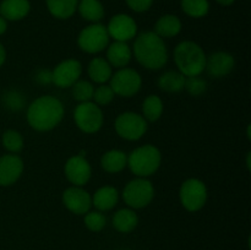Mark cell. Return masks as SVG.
<instances>
[{
  "label": "cell",
  "mask_w": 251,
  "mask_h": 250,
  "mask_svg": "<svg viewBox=\"0 0 251 250\" xmlns=\"http://www.w3.org/2000/svg\"><path fill=\"white\" fill-rule=\"evenodd\" d=\"M64 118V105L53 96H41L27 109V122L36 131H50Z\"/></svg>",
  "instance_id": "cell-1"
},
{
  "label": "cell",
  "mask_w": 251,
  "mask_h": 250,
  "mask_svg": "<svg viewBox=\"0 0 251 250\" xmlns=\"http://www.w3.org/2000/svg\"><path fill=\"white\" fill-rule=\"evenodd\" d=\"M134 55L144 68L159 70L168 61V49L163 38L153 31H146L135 37Z\"/></svg>",
  "instance_id": "cell-2"
},
{
  "label": "cell",
  "mask_w": 251,
  "mask_h": 250,
  "mask_svg": "<svg viewBox=\"0 0 251 250\" xmlns=\"http://www.w3.org/2000/svg\"><path fill=\"white\" fill-rule=\"evenodd\" d=\"M174 61L185 77L200 76L205 71L206 54L202 47L193 41H183L174 49Z\"/></svg>",
  "instance_id": "cell-3"
},
{
  "label": "cell",
  "mask_w": 251,
  "mask_h": 250,
  "mask_svg": "<svg viewBox=\"0 0 251 250\" xmlns=\"http://www.w3.org/2000/svg\"><path fill=\"white\" fill-rule=\"evenodd\" d=\"M161 151L153 145L137 147L127 156V167L140 178H149L153 175L161 167Z\"/></svg>",
  "instance_id": "cell-4"
},
{
  "label": "cell",
  "mask_w": 251,
  "mask_h": 250,
  "mask_svg": "<svg viewBox=\"0 0 251 250\" xmlns=\"http://www.w3.org/2000/svg\"><path fill=\"white\" fill-rule=\"evenodd\" d=\"M123 200L127 207L140 210L151 203L154 198V188L147 178H137L130 180L123 189Z\"/></svg>",
  "instance_id": "cell-5"
},
{
  "label": "cell",
  "mask_w": 251,
  "mask_h": 250,
  "mask_svg": "<svg viewBox=\"0 0 251 250\" xmlns=\"http://www.w3.org/2000/svg\"><path fill=\"white\" fill-rule=\"evenodd\" d=\"M74 120L81 131L86 134H95L102 127L104 117L100 105L93 103L92 100H88L78 103L74 110Z\"/></svg>",
  "instance_id": "cell-6"
},
{
  "label": "cell",
  "mask_w": 251,
  "mask_h": 250,
  "mask_svg": "<svg viewBox=\"0 0 251 250\" xmlns=\"http://www.w3.org/2000/svg\"><path fill=\"white\" fill-rule=\"evenodd\" d=\"M180 203L189 212H198L207 201V188L198 178L186 179L179 189Z\"/></svg>",
  "instance_id": "cell-7"
},
{
  "label": "cell",
  "mask_w": 251,
  "mask_h": 250,
  "mask_svg": "<svg viewBox=\"0 0 251 250\" xmlns=\"http://www.w3.org/2000/svg\"><path fill=\"white\" fill-rule=\"evenodd\" d=\"M114 127L122 139L127 141H137L146 134L149 124L139 113L124 112L117 117Z\"/></svg>",
  "instance_id": "cell-8"
},
{
  "label": "cell",
  "mask_w": 251,
  "mask_h": 250,
  "mask_svg": "<svg viewBox=\"0 0 251 250\" xmlns=\"http://www.w3.org/2000/svg\"><path fill=\"white\" fill-rule=\"evenodd\" d=\"M77 44L85 53H100L109 46V34L107 27L102 24H91L80 32Z\"/></svg>",
  "instance_id": "cell-9"
},
{
  "label": "cell",
  "mask_w": 251,
  "mask_h": 250,
  "mask_svg": "<svg viewBox=\"0 0 251 250\" xmlns=\"http://www.w3.org/2000/svg\"><path fill=\"white\" fill-rule=\"evenodd\" d=\"M110 87L115 96L130 98L136 95L142 85V78L136 70L131 68L119 69L110 77Z\"/></svg>",
  "instance_id": "cell-10"
},
{
  "label": "cell",
  "mask_w": 251,
  "mask_h": 250,
  "mask_svg": "<svg viewBox=\"0 0 251 250\" xmlns=\"http://www.w3.org/2000/svg\"><path fill=\"white\" fill-rule=\"evenodd\" d=\"M82 65L76 59H65L60 61L51 71V82L60 88H69L80 80Z\"/></svg>",
  "instance_id": "cell-11"
},
{
  "label": "cell",
  "mask_w": 251,
  "mask_h": 250,
  "mask_svg": "<svg viewBox=\"0 0 251 250\" xmlns=\"http://www.w3.org/2000/svg\"><path fill=\"white\" fill-rule=\"evenodd\" d=\"M107 32L115 42H127L137 36L136 21L126 14L114 15L108 22Z\"/></svg>",
  "instance_id": "cell-12"
},
{
  "label": "cell",
  "mask_w": 251,
  "mask_h": 250,
  "mask_svg": "<svg viewBox=\"0 0 251 250\" xmlns=\"http://www.w3.org/2000/svg\"><path fill=\"white\" fill-rule=\"evenodd\" d=\"M64 206L75 215H86L92 206V196L82 186H70L61 196Z\"/></svg>",
  "instance_id": "cell-13"
},
{
  "label": "cell",
  "mask_w": 251,
  "mask_h": 250,
  "mask_svg": "<svg viewBox=\"0 0 251 250\" xmlns=\"http://www.w3.org/2000/svg\"><path fill=\"white\" fill-rule=\"evenodd\" d=\"M65 176L74 186H83L90 181L92 168L85 156L76 154L66 161L64 167Z\"/></svg>",
  "instance_id": "cell-14"
},
{
  "label": "cell",
  "mask_w": 251,
  "mask_h": 250,
  "mask_svg": "<svg viewBox=\"0 0 251 250\" xmlns=\"http://www.w3.org/2000/svg\"><path fill=\"white\" fill-rule=\"evenodd\" d=\"M25 164L20 156L7 153L0 157V186H11L24 173Z\"/></svg>",
  "instance_id": "cell-15"
},
{
  "label": "cell",
  "mask_w": 251,
  "mask_h": 250,
  "mask_svg": "<svg viewBox=\"0 0 251 250\" xmlns=\"http://www.w3.org/2000/svg\"><path fill=\"white\" fill-rule=\"evenodd\" d=\"M235 66V60L228 51H215L206 56L205 70L211 77L221 78L229 75Z\"/></svg>",
  "instance_id": "cell-16"
},
{
  "label": "cell",
  "mask_w": 251,
  "mask_h": 250,
  "mask_svg": "<svg viewBox=\"0 0 251 250\" xmlns=\"http://www.w3.org/2000/svg\"><path fill=\"white\" fill-rule=\"evenodd\" d=\"M132 50L126 42H113L107 47V61L112 68L123 69L129 65Z\"/></svg>",
  "instance_id": "cell-17"
},
{
  "label": "cell",
  "mask_w": 251,
  "mask_h": 250,
  "mask_svg": "<svg viewBox=\"0 0 251 250\" xmlns=\"http://www.w3.org/2000/svg\"><path fill=\"white\" fill-rule=\"evenodd\" d=\"M29 10L28 0H2L0 2V16L6 21H20L28 15Z\"/></svg>",
  "instance_id": "cell-18"
},
{
  "label": "cell",
  "mask_w": 251,
  "mask_h": 250,
  "mask_svg": "<svg viewBox=\"0 0 251 250\" xmlns=\"http://www.w3.org/2000/svg\"><path fill=\"white\" fill-rule=\"evenodd\" d=\"M118 201H119V193L114 186L109 185L100 188L92 196V205L100 212L113 210L117 206Z\"/></svg>",
  "instance_id": "cell-19"
},
{
  "label": "cell",
  "mask_w": 251,
  "mask_h": 250,
  "mask_svg": "<svg viewBox=\"0 0 251 250\" xmlns=\"http://www.w3.org/2000/svg\"><path fill=\"white\" fill-rule=\"evenodd\" d=\"M181 21L176 15L167 14L159 17L154 25V33L161 38H172L180 33Z\"/></svg>",
  "instance_id": "cell-20"
},
{
  "label": "cell",
  "mask_w": 251,
  "mask_h": 250,
  "mask_svg": "<svg viewBox=\"0 0 251 250\" xmlns=\"http://www.w3.org/2000/svg\"><path fill=\"white\" fill-rule=\"evenodd\" d=\"M113 227L120 233H130L139 225V217L132 208H120L113 216Z\"/></svg>",
  "instance_id": "cell-21"
},
{
  "label": "cell",
  "mask_w": 251,
  "mask_h": 250,
  "mask_svg": "<svg viewBox=\"0 0 251 250\" xmlns=\"http://www.w3.org/2000/svg\"><path fill=\"white\" fill-rule=\"evenodd\" d=\"M127 166V156L122 150H110L100 158V167L107 173H120Z\"/></svg>",
  "instance_id": "cell-22"
},
{
  "label": "cell",
  "mask_w": 251,
  "mask_h": 250,
  "mask_svg": "<svg viewBox=\"0 0 251 250\" xmlns=\"http://www.w3.org/2000/svg\"><path fill=\"white\" fill-rule=\"evenodd\" d=\"M87 73L93 82L103 85V83L109 81L110 77H112L113 68L104 58L97 56V58H93L92 60L90 61L87 68Z\"/></svg>",
  "instance_id": "cell-23"
},
{
  "label": "cell",
  "mask_w": 251,
  "mask_h": 250,
  "mask_svg": "<svg viewBox=\"0 0 251 250\" xmlns=\"http://www.w3.org/2000/svg\"><path fill=\"white\" fill-rule=\"evenodd\" d=\"M48 11L59 20L70 19L77 10L78 0H46Z\"/></svg>",
  "instance_id": "cell-24"
},
{
  "label": "cell",
  "mask_w": 251,
  "mask_h": 250,
  "mask_svg": "<svg viewBox=\"0 0 251 250\" xmlns=\"http://www.w3.org/2000/svg\"><path fill=\"white\" fill-rule=\"evenodd\" d=\"M77 10L83 20L92 24H98L104 17V7L100 0H81Z\"/></svg>",
  "instance_id": "cell-25"
},
{
  "label": "cell",
  "mask_w": 251,
  "mask_h": 250,
  "mask_svg": "<svg viewBox=\"0 0 251 250\" xmlns=\"http://www.w3.org/2000/svg\"><path fill=\"white\" fill-rule=\"evenodd\" d=\"M184 85H185V76L181 73H179V71H166L158 78L159 88L164 91V92H180V91L184 90Z\"/></svg>",
  "instance_id": "cell-26"
},
{
  "label": "cell",
  "mask_w": 251,
  "mask_h": 250,
  "mask_svg": "<svg viewBox=\"0 0 251 250\" xmlns=\"http://www.w3.org/2000/svg\"><path fill=\"white\" fill-rule=\"evenodd\" d=\"M163 113V100L161 97L156 95H150L145 98L142 103V117L146 119V122L154 123L162 117Z\"/></svg>",
  "instance_id": "cell-27"
},
{
  "label": "cell",
  "mask_w": 251,
  "mask_h": 250,
  "mask_svg": "<svg viewBox=\"0 0 251 250\" xmlns=\"http://www.w3.org/2000/svg\"><path fill=\"white\" fill-rule=\"evenodd\" d=\"M181 10L188 16L201 19L208 14L210 4L208 0H181Z\"/></svg>",
  "instance_id": "cell-28"
},
{
  "label": "cell",
  "mask_w": 251,
  "mask_h": 250,
  "mask_svg": "<svg viewBox=\"0 0 251 250\" xmlns=\"http://www.w3.org/2000/svg\"><path fill=\"white\" fill-rule=\"evenodd\" d=\"M2 147L6 150L9 153L17 154L22 149H24V137L16 130H6L2 134L1 137Z\"/></svg>",
  "instance_id": "cell-29"
},
{
  "label": "cell",
  "mask_w": 251,
  "mask_h": 250,
  "mask_svg": "<svg viewBox=\"0 0 251 250\" xmlns=\"http://www.w3.org/2000/svg\"><path fill=\"white\" fill-rule=\"evenodd\" d=\"M71 87H73L74 100H76L77 102H88V100H92L95 86L90 81L78 80Z\"/></svg>",
  "instance_id": "cell-30"
},
{
  "label": "cell",
  "mask_w": 251,
  "mask_h": 250,
  "mask_svg": "<svg viewBox=\"0 0 251 250\" xmlns=\"http://www.w3.org/2000/svg\"><path fill=\"white\" fill-rule=\"evenodd\" d=\"M83 218L85 225L91 232H100L107 225V218L100 211H88Z\"/></svg>",
  "instance_id": "cell-31"
},
{
  "label": "cell",
  "mask_w": 251,
  "mask_h": 250,
  "mask_svg": "<svg viewBox=\"0 0 251 250\" xmlns=\"http://www.w3.org/2000/svg\"><path fill=\"white\" fill-rule=\"evenodd\" d=\"M114 92H113L112 87L109 85H103L98 86L97 88H95V92H93L92 100L93 103H96L97 105H108L113 102L114 100Z\"/></svg>",
  "instance_id": "cell-32"
},
{
  "label": "cell",
  "mask_w": 251,
  "mask_h": 250,
  "mask_svg": "<svg viewBox=\"0 0 251 250\" xmlns=\"http://www.w3.org/2000/svg\"><path fill=\"white\" fill-rule=\"evenodd\" d=\"M206 88H207V83L203 78L199 77V76H191V77H185V85H184V90L188 91L189 95L198 97L205 93Z\"/></svg>",
  "instance_id": "cell-33"
},
{
  "label": "cell",
  "mask_w": 251,
  "mask_h": 250,
  "mask_svg": "<svg viewBox=\"0 0 251 250\" xmlns=\"http://www.w3.org/2000/svg\"><path fill=\"white\" fill-rule=\"evenodd\" d=\"M4 104L5 107L10 108V109H20L22 108V98L17 92H9L5 95L4 97Z\"/></svg>",
  "instance_id": "cell-34"
},
{
  "label": "cell",
  "mask_w": 251,
  "mask_h": 250,
  "mask_svg": "<svg viewBox=\"0 0 251 250\" xmlns=\"http://www.w3.org/2000/svg\"><path fill=\"white\" fill-rule=\"evenodd\" d=\"M127 6L135 12H145L150 10L153 4V0H125Z\"/></svg>",
  "instance_id": "cell-35"
},
{
  "label": "cell",
  "mask_w": 251,
  "mask_h": 250,
  "mask_svg": "<svg viewBox=\"0 0 251 250\" xmlns=\"http://www.w3.org/2000/svg\"><path fill=\"white\" fill-rule=\"evenodd\" d=\"M37 81L42 83H48L51 82V73L50 71L42 70L38 73V76H37Z\"/></svg>",
  "instance_id": "cell-36"
},
{
  "label": "cell",
  "mask_w": 251,
  "mask_h": 250,
  "mask_svg": "<svg viewBox=\"0 0 251 250\" xmlns=\"http://www.w3.org/2000/svg\"><path fill=\"white\" fill-rule=\"evenodd\" d=\"M5 60H6V50H5L4 46L0 43V68L4 65Z\"/></svg>",
  "instance_id": "cell-37"
},
{
  "label": "cell",
  "mask_w": 251,
  "mask_h": 250,
  "mask_svg": "<svg viewBox=\"0 0 251 250\" xmlns=\"http://www.w3.org/2000/svg\"><path fill=\"white\" fill-rule=\"evenodd\" d=\"M7 29V21L2 16H0V36L4 34Z\"/></svg>",
  "instance_id": "cell-38"
},
{
  "label": "cell",
  "mask_w": 251,
  "mask_h": 250,
  "mask_svg": "<svg viewBox=\"0 0 251 250\" xmlns=\"http://www.w3.org/2000/svg\"><path fill=\"white\" fill-rule=\"evenodd\" d=\"M216 1L220 5H223V6H229V5H232L235 0H216Z\"/></svg>",
  "instance_id": "cell-39"
},
{
  "label": "cell",
  "mask_w": 251,
  "mask_h": 250,
  "mask_svg": "<svg viewBox=\"0 0 251 250\" xmlns=\"http://www.w3.org/2000/svg\"><path fill=\"white\" fill-rule=\"evenodd\" d=\"M250 156H251V153L249 152V153H248V158H247V166L249 169H250Z\"/></svg>",
  "instance_id": "cell-40"
}]
</instances>
